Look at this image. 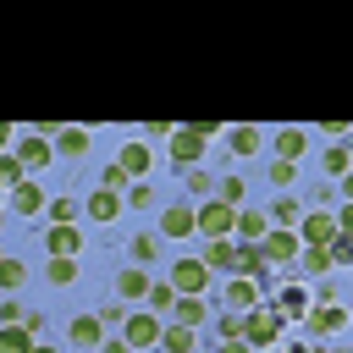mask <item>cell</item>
Returning a JSON list of instances; mask_svg holds the SVG:
<instances>
[{
  "label": "cell",
  "mask_w": 353,
  "mask_h": 353,
  "mask_svg": "<svg viewBox=\"0 0 353 353\" xmlns=\"http://www.w3.org/2000/svg\"><path fill=\"white\" fill-rule=\"evenodd\" d=\"M127 331H121V342L138 353V347H160V320H154V309H127V320H121Z\"/></svg>",
  "instance_id": "277c9868"
},
{
  "label": "cell",
  "mask_w": 353,
  "mask_h": 353,
  "mask_svg": "<svg viewBox=\"0 0 353 353\" xmlns=\"http://www.w3.org/2000/svg\"><path fill=\"white\" fill-rule=\"evenodd\" d=\"M232 336H243V314H237V309L221 314V342H232Z\"/></svg>",
  "instance_id": "ab89813d"
},
{
  "label": "cell",
  "mask_w": 353,
  "mask_h": 353,
  "mask_svg": "<svg viewBox=\"0 0 353 353\" xmlns=\"http://www.w3.org/2000/svg\"><path fill=\"white\" fill-rule=\"evenodd\" d=\"M88 143H94V132H88V127H61V138H55V149H61V154H72V160H77V154H88Z\"/></svg>",
  "instance_id": "7402d4cb"
},
{
  "label": "cell",
  "mask_w": 353,
  "mask_h": 353,
  "mask_svg": "<svg viewBox=\"0 0 353 353\" xmlns=\"http://www.w3.org/2000/svg\"><path fill=\"white\" fill-rule=\"evenodd\" d=\"M303 309H309V292L303 287H281L276 292V314L281 320H303Z\"/></svg>",
  "instance_id": "44dd1931"
},
{
  "label": "cell",
  "mask_w": 353,
  "mask_h": 353,
  "mask_svg": "<svg viewBox=\"0 0 353 353\" xmlns=\"http://www.w3.org/2000/svg\"><path fill=\"white\" fill-rule=\"evenodd\" d=\"M215 353H254V347H248L243 336H232V342H215Z\"/></svg>",
  "instance_id": "bcb514c9"
},
{
  "label": "cell",
  "mask_w": 353,
  "mask_h": 353,
  "mask_svg": "<svg viewBox=\"0 0 353 353\" xmlns=\"http://www.w3.org/2000/svg\"><path fill=\"white\" fill-rule=\"evenodd\" d=\"M270 265H265V254H259V243H237V254H232V276H243V281H259Z\"/></svg>",
  "instance_id": "8fae6325"
},
{
  "label": "cell",
  "mask_w": 353,
  "mask_h": 353,
  "mask_svg": "<svg viewBox=\"0 0 353 353\" xmlns=\"http://www.w3.org/2000/svg\"><path fill=\"white\" fill-rule=\"evenodd\" d=\"M22 331L39 342V336H44V314H39V309H22Z\"/></svg>",
  "instance_id": "b9f144b4"
},
{
  "label": "cell",
  "mask_w": 353,
  "mask_h": 353,
  "mask_svg": "<svg viewBox=\"0 0 353 353\" xmlns=\"http://www.w3.org/2000/svg\"><path fill=\"white\" fill-rule=\"evenodd\" d=\"M276 336H281V314H276L270 303H254V309L243 314V342H248L254 353H265V347H276Z\"/></svg>",
  "instance_id": "6da1fadb"
},
{
  "label": "cell",
  "mask_w": 353,
  "mask_h": 353,
  "mask_svg": "<svg viewBox=\"0 0 353 353\" xmlns=\"http://www.w3.org/2000/svg\"><path fill=\"white\" fill-rule=\"evenodd\" d=\"M160 347L165 353H193V331L188 325H160Z\"/></svg>",
  "instance_id": "4316f807"
},
{
  "label": "cell",
  "mask_w": 353,
  "mask_h": 353,
  "mask_svg": "<svg viewBox=\"0 0 353 353\" xmlns=\"http://www.w3.org/2000/svg\"><path fill=\"white\" fill-rule=\"evenodd\" d=\"M265 353H276V347H265Z\"/></svg>",
  "instance_id": "f907efd6"
},
{
  "label": "cell",
  "mask_w": 353,
  "mask_h": 353,
  "mask_svg": "<svg viewBox=\"0 0 353 353\" xmlns=\"http://www.w3.org/2000/svg\"><path fill=\"white\" fill-rule=\"evenodd\" d=\"M298 215H303V210H298V204H292V199H276V204H270V221H281V226H287V232H292V226H298Z\"/></svg>",
  "instance_id": "d590c367"
},
{
  "label": "cell",
  "mask_w": 353,
  "mask_h": 353,
  "mask_svg": "<svg viewBox=\"0 0 353 353\" xmlns=\"http://www.w3.org/2000/svg\"><path fill=\"white\" fill-rule=\"evenodd\" d=\"M188 132H193V138H204V143H210V138H221V121H188Z\"/></svg>",
  "instance_id": "7bdbcfd3"
},
{
  "label": "cell",
  "mask_w": 353,
  "mask_h": 353,
  "mask_svg": "<svg viewBox=\"0 0 353 353\" xmlns=\"http://www.w3.org/2000/svg\"><path fill=\"white\" fill-rule=\"evenodd\" d=\"M188 193H199V199H215V176H210V171H199V165H188Z\"/></svg>",
  "instance_id": "1f68e13d"
},
{
  "label": "cell",
  "mask_w": 353,
  "mask_h": 353,
  "mask_svg": "<svg viewBox=\"0 0 353 353\" xmlns=\"http://www.w3.org/2000/svg\"><path fill=\"white\" fill-rule=\"evenodd\" d=\"M44 281H55V287L77 281V259H50V265H44Z\"/></svg>",
  "instance_id": "f546056e"
},
{
  "label": "cell",
  "mask_w": 353,
  "mask_h": 353,
  "mask_svg": "<svg viewBox=\"0 0 353 353\" xmlns=\"http://www.w3.org/2000/svg\"><path fill=\"white\" fill-rule=\"evenodd\" d=\"M11 132H17V127H11V121H0V154H6V143H11Z\"/></svg>",
  "instance_id": "c3c4849f"
},
{
  "label": "cell",
  "mask_w": 353,
  "mask_h": 353,
  "mask_svg": "<svg viewBox=\"0 0 353 353\" xmlns=\"http://www.w3.org/2000/svg\"><path fill=\"white\" fill-rule=\"evenodd\" d=\"M0 325H22V303H11V298H0Z\"/></svg>",
  "instance_id": "f6af8a7d"
},
{
  "label": "cell",
  "mask_w": 353,
  "mask_h": 353,
  "mask_svg": "<svg viewBox=\"0 0 353 353\" xmlns=\"http://www.w3.org/2000/svg\"><path fill=\"white\" fill-rule=\"evenodd\" d=\"M88 221H121V193L94 188V193H88Z\"/></svg>",
  "instance_id": "ffe728a7"
},
{
  "label": "cell",
  "mask_w": 353,
  "mask_h": 353,
  "mask_svg": "<svg viewBox=\"0 0 353 353\" xmlns=\"http://www.w3.org/2000/svg\"><path fill=\"white\" fill-rule=\"evenodd\" d=\"M149 204H154V188H149V182H132L127 199H121V210H149Z\"/></svg>",
  "instance_id": "d6a6232c"
},
{
  "label": "cell",
  "mask_w": 353,
  "mask_h": 353,
  "mask_svg": "<svg viewBox=\"0 0 353 353\" xmlns=\"http://www.w3.org/2000/svg\"><path fill=\"white\" fill-rule=\"evenodd\" d=\"M0 259H6V254H0Z\"/></svg>",
  "instance_id": "816d5d0a"
},
{
  "label": "cell",
  "mask_w": 353,
  "mask_h": 353,
  "mask_svg": "<svg viewBox=\"0 0 353 353\" xmlns=\"http://www.w3.org/2000/svg\"><path fill=\"white\" fill-rule=\"evenodd\" d=\"M204 287H210V270L199 259H176L171 265V292L176 298H204Z\"/></svg>",
  "instance_id": "5b68a950"
},
{
  "label": "cell",
  "mask_w": 353,
  "mask_h": 353,
  "mask_svg": "<svg viewBox=\"0 0 353 353\" xmlns=\"http://www.w3.org/2000/svg\"><path fill=\"white\" fill-rule=\"evenodd\" d=\"M116 287H121V298H132V303H138V298L149 292V276H143V265H127V270L116 276Z\"/></svg>",
  "instance_id": "d4e9b609"
},
{
  "label": "cell",
  "mask_w": 353,
  "mask_h": 353,
  "mask_svg": "<svg viewBox=\"0 0 353 353\" xmlns=\"http://www.w3.org/2000/svg\"><path fill=\"white\" fill-rule=\"evenodd\" d=\"M171 314H176L171 325H188V331H199V325L210 320V303H204V298H176V303H171Z\"/></svg>",
  "instance_id": "ac0fdd59"
},
{
  "label": "cell",
  "mask_w": 353,
  "mask_h": 353,
  "mask_svg": "<svg viewBox=\"0 0 353 353\" xmlns=\"http://www.w3.org/2000/svg\"><path fill=\"white\" fill-rule=\"evenodd\" d=\"M154 248H160L154 237H138V243H132V259H138V265H149V259H154Z\"/></svg>",
  "instance_id": "ee69618b"
},
{
  "label": "cell",
  "mask_w": 353,
  "mask_h": 353,
  "mask_svg": "<svg viewBox=\"0 0 353 353\" xmlns=\"http://www.w3.org/2000/svg\"><path fill=\"white\" fill-rule=\"evenodd\" d=\"M303 320H309V331L331 336V331H342V325H347V309H336V303H309V309H303Z\"/></svg>",
  "instance_id": "7c38bea8"
},
{
  "label": "cell",
  "mask_w": 353,
  "mask_h": 353,
  "mask_svg": "<svg viewBox=\"0 0 353 353\" xmlns=\"http://www.w3.org/2000/svg\"><path fill=\"white\" fill-rule=\"evenodd\" d=\"M99 188H105V193H127V188H132V176H127L121 165H105V171H99Z\"/></svg>",
  "instance_id": "4dcf8cb0"
},
{
  "label": "cell",
  "mask_w": 353,
  "mask_h": 353,
  "mask_svg": "<svg viewBox=\"0 0 353 353\" xmlns=\"http://www.w3.org/2000/svg\"><path fill=\"white\" fill-rule=\"evenodd\" d=\"M259 149H265V132H259L254 121L232 127V154H259Z\"/></svg>",
  "instance_id": "603a6c76"
},
{
  "label": "cell",
  "mask_w": 353,
  "mask_h": 353,
  "mask_svg": "<svg viewBox=\"0 0 353 353\" xmlns=\"http://www.w3.org/2000/svg\"><path fill=\"white\" fill-rule=\"evenodd\" d=\"M99 353H132L127 342H99Z\"/></svg>",
  "instance_id": "7dc6e473"
},
{
  "label": "cell",
  "mask_w": 353,
  "mask_h": 353,
  "mask_svg": "<svg viewBox=\"0 0 353 353\" xmlns=\"http://www.w3.org/2000/svg\"><path fill=\"white\" fill-rule=\"evenodd\" d=\"M22 176H28V171H22V160H17L11 149H6V154H0V188H17Z\"/></svg>",
  "instance_id": "836d02e7"
},
{
  "label": "cell",
  "mask_w": 353,
  "mask_h": 353,
  "mask_svg": "<svg viewBox=\"0 0 353 353\" xmlns=\"http://www.w3.org/2000/svg\"><path fill=\"white\" fill-rule=\"evenodd\" d=\"M199 154H204V138H193L188 127H176L171 132V160L176 165H199Z\"/></svg>",
  "instance_id": "e0dca14e"
},
{
  "label": "cell",
  "mask_w": 353,
  "mask_h": 353,
  "mask_svg": "<svg viewBox=\"0 0 353 353\" xmlns=\"http://www.w3.org/2000/svg\"><path fill=\"white\" fill-rule=\"evenodd\" d=\"M11 210H17V215H44V188H39L33 176H22V182L11 188Z\"/></svg>",
  "instance_id": "4fadbf2b"
},
{
  "label": "cell",
  "mask_w": 353,
  "mask_h": 353,
  "mask_svg": "<svg viewBox=\"0 0 353 353\" xmlns=\"http://www.w3.org/2000/svg\"><path fill=\"white\" fill-rule=\"evenodd\" d=\"M66 336H72V347H94V353H99V342H105V320H99V314H77Z\"/></svg>",
  "instance_id": "9a60e30c"
},
{
  "label": "cell",
  "mask_w": 353,
  "mask_h": 353,
  "mask_svg": "<svg viewBox=\"0 0 353 353\" xmlns=\"http://www.w3.org/2000/svg\"><path fill=\"white\" fill-rule=\"evenodd\" d=\"M160 237H171V243L193 237V204H171V210L160 215Z\"/></svg>",
  "instance_id": "5bb4252c"
},
{
  "label": "cell",
  "mask_w": 353,
  "mask_h": 353,
  "mask_svg": "<svg viewBox=\"0 0 353 353\" xmlns=\"http://www.w3.org/2000/svg\"><path fill=\"white\" fill-rule=\"evenodd\" d=\"M33 353H55V347H50V342H33Z\"/></svg>",
  "instance_id": "681fc988"
},
{
  "label": "cell",
  "mask_w": 353,
  "mask_h": 353,
  "mask_svg": "<svg viewBox=\"0 0 353 353\" xmlns=\"http://www.w3.org/2000/svg\"><path fill=\"white\" fill-rule=\"evenodd\" d=\"M298 248H331L342 232H336V215L331 210H309V215H298Z\"/></svg>",
  "instance_id": "7a4b0ae2"
},
{
  "label": "cell",
  "mask_w": 353,
  "mask_h": 353,
  "mask_svg": "<svg viewBox=\"0 0 353 353\" xmlns=\"http://www.w3.org/2000/svg\"><path fill=\"white\" fill-rule=\"evenodd\" d=\"M22 276H28V265L6 254V259H0V292H17V287H22Z\"/></svg>",
  "instance_id": "f1b7e54d"
},
{
  "label": "cell",
  "mask_w": 353,
  "mask_h": 353,
  "mask_svg": "<svg viewBox=\"0 0 353 353\" xmlns=\"http://www.w3.org/2000/svg\"><path fill=\"white\" fill-rule=\"evenodd\" d=\"M11 154H17V160H22V171L33 176V171H44V165L55 160V143H50V138H39V132H28V138H22Z\"/></svg>",
  "instance_id": "8992f818"
},
{
  "label": "cell",
  "mask_w": 353,
  "mask_h": 353,
  "mask_svg": "<svg viewBox=\"0 0 353 353\" xmlns=\"http://www.w3.org/2000/svg\"><path fill=\"white\" fill-rule=\"evenodd\" d=\"M292 176H298V171H292L287 160H270V182H276V188H292Z\"/></svg>",
  "instance_id": "60d3db41"
},
{
  "label": "cell",
  "mask_w": 353,
  "mask_h": 353,
  "mask_svg": "<svg viewBox=\"0 0 353 353\" xmlns=\"http://www.w3.org/2000/svg\"><path fill=\"white\" fill-rule=\"evenodd\" d=\"M143 298H149V309H171V303H176V292H171V281H160V287H149Z\"/></svg>",
  "instance_id": "f35d334b"
},
{
  "label": "cell",
  "mask_w": 353,
  "mask_h": 353,
  "mask_svg": "<svg viewBox=\"0 0 353 353\" xmlns=\"http://www.w3.org/2000/svg\"><path fill=\"white\" fill-rule=\"evenodd\" d=\"M254 303H259V281H243V276H237V281L226 287V309L243 314V309H254Z\"/></svg>",
  "instance_id": "cb8c5ba5"
},
{
  "label": "cell",
  "mask_w": 353,
  "mask_h": 353,
  "mask_svg": "<svg viewBox=\"0 0 353 353\" xmlns=\"http://www.w3.org/2000/svg\"><path fill=\"white\" fill-rule=\"evenodd\" d=\"M50 259H77V248H83V232L77 226H50Z\"/></svg>",
  "instance_id": "2e32d148"
},
{
  "label": "cell",
  "mask_w": 353,
  "mask_h": 353,
  "mask_svg": "<svg viewBox=\"0 0 353 353\" xmlns=\"http://www.w3.org/2000/svg\"><path fill=\"white\" fill-rule=\"evenodd\" d=\"M259 254H265V265H292V259H298V237H292L287 226H270L265 243H259Z\"/></svg>",
  "instance_id": "52a82bcc"
},
{
  "label": "cell",
  "mask_w": 353,
  "mask_h": 353,
  "mask_svg": "<svg viewBox=\"0 0 353 353\" xmlns=\"http://www.w3.org/2000/svg\"><path fill=\"white\" fill-rule=\"evenodd\" d=\"M298 265H303L309 276H325V270H336V259H331V248H298Z\"/></svg>",
  "instance_id": "484cf974"
},
{
  "label": "cell",
  "mask_w": 353,
  "mask_h": 353,
  "mask_svg": "<svg viewBox=\"0 0 353 353\" xmlns=\"http://www.w3.org/2000/svg\"><path fill=\"white\" fill-rule=\"evenodd\" d=\"M0 353H33V336L22 325H0Z\"/></svg>",
  "instance_id": "83f0119b"
},
{
  "label": "cell",
  "mask_w": 353,
  "mask_h": 353,
  "mask_svg": "<svg viewBox=\"0 0 353 353\" xmlns=\"http://www.w3.org/2000/svg\"><path fill=\"white\" fill-rule=\"evenodd\" d=\"M347 165H353V160H347V149H342V143H331V149H325V171H331V176H347Z\"/></svg>",
  "instance_id": "8d00e7d4"
},
{
  "label": "cell",
  "mask_w": 353,
  "mask_h": 353,
  "mask_svg": "<svg viewBox=\"0 0 353 353\" xmlns=\"http://www.w3.org/2000/svg\"><path fill=\"white\" fill-rule=\"evenodd\" d=\"M232 254H237V243H232V237H215V243H204L199 265H204L210 276H232Z\"/></svg>",
  "instance_id": "30bf717a"
},
{
  "label": "cell",
  "mask_w": 353,
  "mask_h": 353,
  "mask_svg": "<svg viewBox=\"0 0 353 353\" xmlns=\"http://www.w3.org/2000/svg\"><path fill=\"white\" fill-rule=\"evenodd\" d=\"M303 149H309V132H303V127H281V132H276V160H287V165H292Z\"/></svg>",
  "instance_id": "d6986e66"
},
{
  "label": "cell",
  "mask_w": 353,
  "mask_h": 353,
  "mask_svg": "<svg viewBox=\"0 0 353 353\" xmlns=\"http://www.w3.org/2000/svg\"><path fill=\"white\" fill-rule=\"evenodd\" d=\"M215 199L237 210V204H243V176H221V188H215Z\"/></svg>",
  "instance_id": "e575fe53"
},
{
  "label": "cell",
  "mask_w": 353,
  "mask_h": 353,
  "mask_svg": "<svg viewBox=\"0 0 353 353\" xmlns=\"http://www.w3.org/2000/svg\"><path fill=\"white\" fill-rule=\"evenodd\" d=\"M232 221H237V210L221 204V199H204V204L193 210V232L210 237V243H215V237H232Z\"/></svg>",
  "instance_id": "3957f363"
},
{
  "label": "cell",
  "mask_w": 353,
  "mask_h": 353,
  "mask_svg": "<svg viewBox=\"0 0 353 353\" xmlns=\"http://www.w3.org/2000/svg\"><path fill=\"white\" fill-rule=\"evenodd\" d=\"M116 165H121L132 182H143V176H149V165H154V154H149V143H143V138H127V143H121V154H116Z\"/></svg>",
  "instance_id": "ba28073f"
},
{
  "label": "cell",
  "mask_w": 353,
  "mask_h": 353,
  "mask_svg": "<svg viewBox=\"0 0 353 353\" xmlns=\"http://www.w3.org/2000/svg\"><path fill=\"white\" fill-rule=\"evenodd\" d=\"M265 232H270V215H265V210H237L232 243H265Z\"/></svg>",
  "instance_id": "9c48e42d"
},
{
  "label": "cell",
  "mask_w": 353,
  "mask_h": 353,
  "mask_svg": "<svg viewBox=\"0 0 353 353\" xmlns=\"http://www.w3.org/2000/svg\"><path fill=\"white\" fill-rule=\"evenodd\" d=\"M72 221H77V204L72 199H55L50 204V226H72Z\"/></svg>",
  "instance_id": "74e56055"
}]
</instances>
